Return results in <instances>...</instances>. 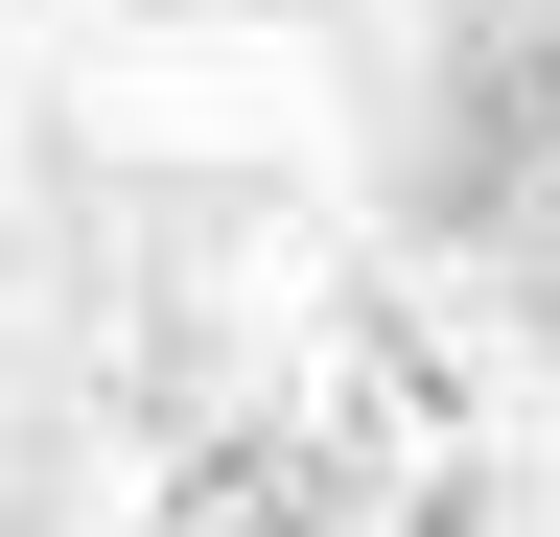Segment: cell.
Returning a JSON list of instances; mask_svg holds the SVG:
<instances>
[{"mask_svg":"<svg viewBox=\"0 0 560 537\" xmlns=\"http://www.w3.org/2000/svg\"><path fill=\"white\" fill-rule=\"evenodd\" d=\"M537 117H560V47H537Z\"/></svg>","mask_w":560,"mask_h":537,"instance_id":"6da1fadb","label":"cell"}]
</instances>
